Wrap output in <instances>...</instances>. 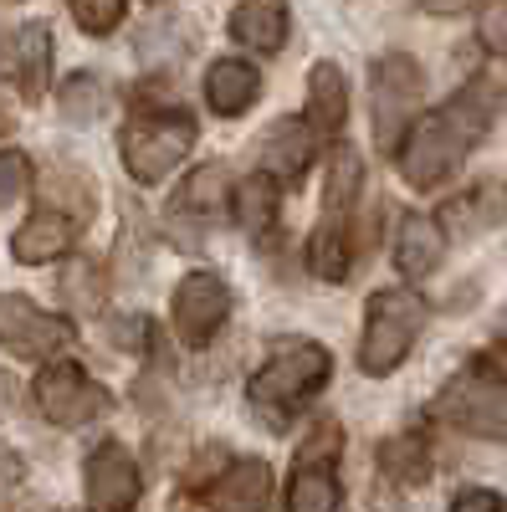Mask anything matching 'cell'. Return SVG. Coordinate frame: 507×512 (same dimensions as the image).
<instances>
[{
    "label": "cell",
    "mask_w": 507,
    "mask_h": 512,
    "mask_svg": "<svg viewBox=\"0 0 507 512\" xmlns=\"http://www.w3.org/2000/svg\"><path fill=\"white\" fill-rule=\"evenodd\" d=\"M492 118H497V98L482 82H467L451 103H441L431 118H420L395 149L405 185L410 190H441L446 180H456L467 154L487 139Z\"/></svg>",
    "instance_id": "6da1fadb"
},
{
    "label": "cell",
    "mask_w": 507,
    "mask_h": 512,
    "mask_svg": "<svg viewBox=\"0 0 507 512\" xmlns=\"http://www.w3.org/2000/svg\"><path fill=\"white\" fill-rule=\"evenodd\" d=\"M333 374V359L323 344H308V338H298V344H282L257 374H251V410L262 415V425H272V431H282V425L298 415L323 384Z\"/></svg>",
    "instance_id": "7a4b0ae2"
},
{
    "label": "cell",
    "mask_w": 507,
    "mask_h": 512,
    "mask_svg": "<svg viewBox=\"0 0 507 512\" xmlns=\"http://www.w3.org/2000/svg\"><path fill=\"white\" fill-rule=\"evenodd\" d=\"M431 323V303L415 287H385L369 297L364 313V338H359V369L369 379H385L405 364V354L415 349L420 328Z\"/></svg>",
    "instance_id": "3957f363"
},
{
    "label": "cell",
    "mask_w": 507,
    "mask_h": 512,
    "mask_svg": "<svg viewBox=\"0 0 507 512\" xmlns=\"http://www.w3.org/2000/svg\"><path fill=\"white\" fill-rule=\"evenodd\" d=\"M195 139H200V128H195V113H185V108L139 113L123 128V164H129V175L139 185H154L190 159Z\"/></svg>",
    "instance_id": "277c9868"
},
{
    "label": "cell",
    "mask_w": 507,
    "mask_h": 512,
    "mask_svg": "<svg viewBox=\"0 0 507 512\" xmlns=\"http://www.w3.org/2000/svg\"><path fill=\"white\" fill-rule=\"evenodd\" d=\"M436 415L446 425L482 441H507V379L492 374L487 364H472L446 379V390L436 395Z\"/></svg>",
    "instance_id": "5b68a950"
},
{
    "label": "cell",
    "mask_w": 507,
    "mask_h": 512,
    "mask_svg": "<svg viewBox=\"0 0 507 512\" xmlns=\"http://www.w3.org/2000/svg\"><path fill=\"white\" fill-rule=\"evenodd\" d=\"M426 98V72L410 52H390L374 62V82H369V113H374V144L395 154L400 139L410 134L415 108Z\"/></svg>",
    "instance_id": "8992f818"
},
{
    "label": "cell",
    "mask_w": 507,
    "mask_h": 512,
    "mask_svg": "<svg viewBox=\"0 0 507 512\" xmlns=\"http://www.w3.org/2000/svg\"><path fill=\"white\" fill-rule=\"evenodd\" d=\"M175 512H272V466L262 456H241L205 487L180 492Z\"/></svg>",
    "instance_id": "52a82bcc"
},
{
    "label": "cell",
    "mask_w": 507,
    "mask_h": 512,
    "mask_svg": "<svg viewBox=\"0 0 507 512\" xmlns=\"http://www.w3.org/2000/svg\"><path fill=\"white\" fill-rule=\"evenodd\" d=\"M36 410L47 415L52 425H88L108 410V390L98 379H88V369L72 364V359H52L47 369L36 374Z\"/></svg>",
    "instance_id": "ba28073f"
},
{
    "label": "cell",
    "mask_w": 507,
    "mask_h": 512,
    "mask_svg": "<svg viewBox=\"0 0 507 512\" xmlns=\"http://www.w3.org/2000/svg\"><path fill=\"white\" fill-rule=\"evenodd\" d=\"M338 441H344L338 436V420H323L303 441L292 482H287V512H338V477H333Z\"/></svg>",
    "instance_id": "9c48e42d"
},
{
    "label": "cell",
    "mask_w": 507,
    "mask_h": 512,
    "mask_svg": "<svg viewBox=\"0 0 507 512\" xmlns=\"http://www.w3.org/2000/svg\"><path fill=\"white\" fill-rule=\"evenodd\" d=\"M72 344V323L36 308L21 292H0V349L16 359H52Z\"/></svg>",
    "instance_id": "30bf717a"
},
{
    "label": "cell",
    "mask_w": 507,
    "mask_h": 512,
    "mask_svg": "<svg viewBox=\"0 0 507 512\" xmlns=\"http://www.w3.org/2000/svg\"><path fill=\"white\" fill-rule=\"evenodd\" d=\"M231 318V292L216 272H190L175 287V333L185 349H205Z\"/></svg>",
    "instance_id": "8fae6325"
},
{
    "label": "cell",
    "mask_w": 507,
    "mask_h": 512,
    "mask_svg": "<svg viewBox=\"0 0 507 512\" xmlns=\"http://www.w3.org/2000/svg\"><path fill=\"white\" fill-rule=\"evenodd\" d=\"M82 477H88V512H134L139 507L144 477H139V461L129 456V446H118V441L93 446Z\"/></svg>",
    "instance_id": "7c38bea8"
},
{
    "label": "cell",
    "mask_w": 507,
    "mask_h": 512,
    "mask_svg": "<svg viewBox=\"0 0 507 512\" xmlns=\"http://www.w3.org/2000/svg\"><path fill=\"white\" fill-rule=\"evenodd\" d=\"M226 210H231V175H226L221 164H200L195 175L180 185V195L169 200V226L180 231L190 221V231L180 241V246H190V241H200L210 226H216Z\"/></svg>",
    "instance_id": "4fadbf2b"
},
{
    "label": "cell",
    "mask_w": 507,
    "mask_h": 512,
    "mask_svg": "<svg viewBox=\"0 0 507 512\" xmlns=\"http://www.w3.org/2000/svg\"><path fill=\"white\" fill-rule=\"evenodd\" d=\"M0 77H6L26 103L47 98V82H52V31L41 21L11 31L6 41H0Z\"/></svg>",
    "instance_id": "5bb4252c"
},
{
    "label": "cell",
    "mask_w": 507,
    "mask_h": 512,
    "mask_svg": "<svg viewBox=\"0 0 507 512\" xmlns=\"http://www.w3.org/2000/svg\"><path fill=\"white\" fill-rule=\"evenodd\" d=\"M82 210H57V205H41L36 216H26V226L11 236V256L21 267H41L52 256H67L72 241L82 236Z\"/></svg>",
    "instance_id": "9a60e30c"
},
{
    "label": "cell",
    "mask_w": 507,
    "mask_h": 512,
    "mask_svg": "<svg viewBox=\"0 0 507 512\" xmlns=\"http://www.w3.org/2000/svg\"><path fill=\"white\" fill-rule=\"evenodd\" d=\"M313 149H318V134L308 128V118H282L262 139V164L282 185H298L308 175V164H313Z\"/></svg>",
    "instance_id": "2e32d148"
},
{
    "label": "cell",
    "mask_w": 507,
    "mask_h": 512,
    "mask_svg": "<svg viewBox=\"0 0 507 512\" xmlns=\"http://www.w3.org/2000/svg\"><path fill=\"white\" fill-rule=\"evenodd\" d=\"M441 221H431L426 210H400V226H395V267L420 282V277H431L436 262H441Z\"/></svg>",
    "instance_id": "e0dca14e"
},
{
    "label": "cell",
    "mask_w": 507,
    "mask_h": 512,
    "mask_svg": "<svg viewBox=\"0 0 507 512\" xmlns=\"http://www.w3.org/2000/svg\"><path fill=\"white\" fill-rule=\"evenodd\" d=\"M262 98V72L241 62V57H221L216 67L205 72V103L216 108L221 118H241L251 113V103Z\"/></svg>",
    "instance_id": "ac0fdd59"
},
{
    "label": "cell",
    "mask_w": 507,
    "mask_h": 512,
    "mask_svg": "<svg viewBox=\"0 0 507 512\" xmlns=\"http://www.w3.org/2000/svg\"><path fill=\"white\" fill-rule=\"evenodd\" d=\"M349 118V88H344V72L333 62H318L308 72V128L318 139H333Z\"/></svg>",
    "instance_id": "d6986e66"
},
{
    "label": "cell",
    "mask_w": 507,
    "mask_h": 512,
    "mask_svg": "<svg viewBox=\"0 0 507 512\" xmlns=\"http://www.w3.org/2000/svg\"><path fill=\"white\" fill-rule=\"evenodd\" d=\"M231 41L246 52H277L287 41V0H246L231 11Z\"/></svg>",
    "instance_id": "ffe728a7"
},
{
    "label": "cell",
    "mask_w": 507,
    "mask_h": 512,
    "mask_svg": "<svg viewBox=\"0 0 507 512\" xmlns=\"http://www.w3.org/2000/svg\"><path fill=\"white\" fill-rule=\"evenodd\" d=\"M359 185H364V164L349 144H338L328 154V180H323V216L328 221H344L354 200H359Z\"/></svg>",
    "instance_id": "44dd1931"
},
{
    "label": "cell",
    "mask_w": 507,
    "mask_h": 512,
    "mask_svg": "<svg viewBox=\"0 0 507 512\" xmlns=\"http://www.w3.org/2000/svg\"><path fill=\"white\" fill-rule=\"evenodd\" d=\"M349 267H354V246H349L344 221H323L308 241V272L323 277V282H344Z\"/></svg>",
    "instance_id": "7402d4cb"
},
{
    "label": "cell",
    "mask_w": 507,
    "mask_h": 512,
    "mask_svg": "<svg viewBox=\"0 0 507 512\" xmlns=\"http://www.w3.org/2000/svg\"><path fill=\"white\" fill-rule=\"evenodd\" d=\"M231 216H236L246 231H262V226L277 216V190H272V175H251V180L231 185Z\"/></svg>",
    "instance_id": "603a6c76"
},
{
    "label": "cell",
    "mask_w": 507,
    "mask_h": 512,
    "mask_svg": "<svg viewBox=\"0 0 507 512\" xmlns=\"http://www.w3.org/2000/svg\"><path fill=\"white\" fill-rule=\"evenodd\" d=\"M379 461H385V472L395 482H426L431 477V446H426V436H420V431H405V436L385 441Z\"/></svg>",
    "instance_id": "cb8c5ba5"
},
{
    "label": "cell",
    "mask_w": 507,
    "mask_h": 512,
    "mask_svg": "<svg viewBox=\"0 0 507 512\" xmlns=\"http://www.w3.org/2000/svg\"><path fill=\"white\" fill-rule=\"evenodd\" d=\"M62 292L72 297V308L93 313L103 303V267L93 262V256H77V262L62 272Z\"/></svg>",
    "instance_id": "d4e9b609"
},
{
    "label": "cell",
    "mask_w": 507,
    "mask_h": 512,
    "mask_svg": "<svg viewBox=\"0 0 507 512\" xmlns=\"http://www.w3.org/2000/svg\"><path fill=\"white\" fill-rule=\"evenodd\" d=\"M62 113H67L72 123L98 118V113H103V88H98V77H88V72L67 77V82H62Z\"/></svg>",
    "instance_id": "484cf974"
},
{
    "label": "cell",
    "mask_w": 507,
    "mask_h": 512,
    "mask_svg": "<svg viewBox=\"0 0 507 512\" xmlns=\"http://www.w3.org/2000/svg\"><path fill=\"white\" fill-rule=\"evenodd\" d=\"M72 16H77L82 31L108 36V31L123 21V0H72Z\"/></svg>",
    "instance_id": "4316f807"
},
{
    "label": "cell",
    "mask_w": 507,
    "mask_h": 512,
    "mask_svg": "<svg viewBox=\"0 0 507 512\" xmlns=\"http://www.w3.org/2000/svg\"><path fill=\"white\" fill-rule=\"evenodd\" d=\"M26 185H31V164H26V154L0 149V210H6L11 200H21Z\"/></svg>",
    "instance_id": "83f0119b"
},
{
    "label": "cell",
    "mask_w": 507,
    "mask_h": 512,
    "mask_svg": "<svg viewBox=\"0 0 507 512\" xmlns=\"http://www.w3.org/2000/svg\"><path fill=\"white\" fill-rule=\"evenodd\" d=\"M108 333H113V344H118V349H144L149 338H154V323L134 313V318H113Z\"/></svg>",
    "instance_id": "f1b7e54d"
},
{
    "label": "cell",
    "mask_w": 507,
    "mask_h": 512,
    "mask_svg": "<svg viewBox=\"0 0 507 512\" xmlns=\"http://www.w3.org/2000/svg\"><path fill=\"white\" fill-rule=\"evenodd\" d=\"M451 512H507V502L492 487H467V492L451 502Z\"/></svg>",
    "instance_id": "f546056e"
},
{
    "label": "cell",
    "mask_w": 507,
    "mask_h": 512,
    "mask_svg": "<svg viewBox=\"0 0 507 512\" xmlns=\"http://www.w3.org/2000/svg\"><path fill=\"white\" fill-rule=\"evenodd\" d=\"M482 41L492 52H502L507 57V6H497V11H487L482 16Z\"/></svg>",
    "instance_id": "4dcf8cb0"
},
{
    "label": "cell",
    "mask_w": 507,
    "mask_h": 512,
    "mask_svg": "<svg viewBox=\"0 0 507 512\" xmlns=\"http://www.w3.org/2000/svg\"><path fill=\"white\" fill-rule=\"evenodd\" d=\"M420 6H426L431 16H461V11H467V0H420Z\"/></svg>",
    "instance_id": "1f68e13d"
},
{
    "label": "cell",
    "mask_w": 507,
    "mask_h": 512,
    "mask_svg": "<svg viewBox=\"0 0 507 512\" xmlns=\"http://www.w3.org/2000/svg\"><path fill=\"white\" fill-rule=\"evenodd\" d=\"M0 134H6V113H0Z\"/></svg>",
    "instance_id": "d6a6232c"
}]
</instances>
